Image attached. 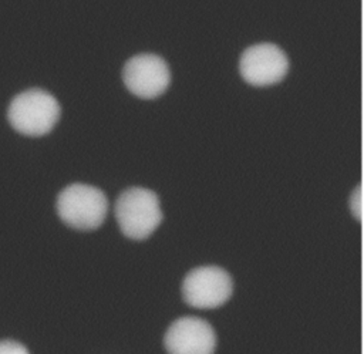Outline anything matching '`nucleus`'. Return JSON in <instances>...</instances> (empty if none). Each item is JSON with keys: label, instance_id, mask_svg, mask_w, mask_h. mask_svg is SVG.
<instances>
[{"label": "nucleus", "instance_id": "3", "mask_svg": "<svg viewBox=\"0 0 364 354\" xmlns=\"http://www.w3.org/2000/svg\"><path fill=\"white\" fill-rule=\"evenodd\" d=\"M57 213L73 229L95 230L107 218L108 198L97 186L71 183L58 193Z\"/></svg>", "mask_w": 364, "mask_h": 354}, {"label": "nucleus", "instance_id": "9", "mask_svg": "<svg viewBox=\"0 0 364 354\" xmlns=\"http://www.w3.org/2000/svg\"><path fill=\"white\" fill-rule=\"evenodd\" d=\"M350 209H351V213L360 219L361 216V192H360V186H357L354 189V192L351 193V198H350Z\"/></svg>", "mask_w": 364, "mask_h": 354}, {"label": "nucleus", "instance_id": "8", "mask_svg": "<svg viewBox=\"0 0 364 354\" xmlns=\"http://www.w3.org/2000/svg\"><path fill=\"white\" fill-rule=\"evenodd\" d=\"M0 354H30L28 350L13 340H1L0 341Z\"/></svg>", "mask_w": 364, "mask_h": 354}, {"label": "nucleus", "instance_id": "1", "mask_svg": "<svg viewBox=\"0 0 364 354\" xmlns=\"http://www.w3.org/2000/svg\"><path fill=\"white\" fill-rule=\"evenodd\" d=\"M114 210L122 235L132 240L149 237L164 219L159 196L152 189L142 186L122 191Z\"/></svg>", "mask_w": 364, "mask_h": 354}, {"label": "nucleus", "instance_id": "5", "mask_svg": "<svg viewBox=\"0 0 364 354\" xmlns=\"http://www.w3.org/2000/svg\"><path fill=\"white\" fill-rule=\"evenodd\" d=\"M122 81L127 90L135 97L154 100L168 90L171 70L161 55L142 53L127 60L122 67Z\"/></svg>", "mask_w": 364, "mask_h": 354}, {"label": "nucleus", "instance_id": "2", "mask_svg": "<svg viewBox=\"0 0 364 354\" xmlns=\"http://www.w3.org/2000/svg\"><path fill=\"white\" fill-rule=\"evenodd\" d=\"M61 117V107L50 92L31 88L16 95L7 109L10 125L27 136H43L53 131Z\"/></svg>", "mask_w": 364, "mask_h": 354}, {"label": "nucleus", "instance_id": "4", "mask_svg": "<svg viewBox=\"0 0 364 354\" xmlns=\"http://www.w3.org/2000/svg\"><path fill=\"white\" fill-rule=\"evenodd\" d=\"M233 293V279L220 266L209 264L192 269L182 281L183 301L196 309L223 306Z\"/></svg>", "mask_w": 364, "mask_h": 354}, {"label": "nucleus", "instance_id": "6", "mask_svg": "<svg viewBox=\"0 0 364 354\" xmlns=\"http://www.w3.org/2000/svg\"><path fill=\"white\" fill-rule=\"evenodd\" d=\"M287 54L273 43L247 47L239 61L242 78L253 87H269L280 82L289 73Z\"/></svg>", "mask_w": 364, "mask_h": 354}, {"label": "nucleus", "instance_id": "7", "mask_svg": "<svg viewBox=\"0 0 364 354\" xmlns=\"http://www.w3.org/2000/svg\"><path fill=\"white\" fill-rule=\"evenodd\" d=\"M164 345L168 354H213L218 337L215 328L205 318L185 316L168 327Z\"/></svg>", "mask_w": 364, "mask_h": 354}]
</instances>
